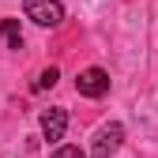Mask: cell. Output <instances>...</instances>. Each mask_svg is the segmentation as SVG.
I'll use <instances>...</instances> for the list:
<instances>
[{
    "mask_svg": "<svg viewBox=\"0 0 158 158\" xmlns=\"http://www.w3.org/2000/svg\"><path fill=\"white\" fill-rule=\"evenodd\" d=\"M0 38H4L8 49H23V30H19V19H4V23H0Z\"/></svg>",
    "mask_w": 158,
    "mask_h": 158,
    "instance_id": "obj_5",
    "label": "cell"
},
{
    "mask_svg": "<svg viewBox=\"0 0 158 158\" xmlns=\"http://www.w3.org/2000/svg\"><path fill=\"white\" fill-rule=\"evenodd\" d=\"M23 11H27V19H34L38 27H60V23H64L60 0H27Z\"/></svg>",
    "mask_w": 158,
    "mask_h": 158,
    "instance_id": "obj_1",
    "label": "cell"
},
{
    "mask_svg": "<svg viewBox=\"0 0 158 158\" xmlns=\"http://www.w3.org/2000/svg\"><path fill=\"white\" fill-rule=\"evenodd\" d=\"M75 90L83 94V98H102V94H109V75L102 68H87V72H79Z\"/></svg>",
    "mask_w": 158,
    "mask_h": 158,
    "instance_id": "obj_2",
    "label": "cell"
},
{
    "mask_svg": "<svg viewBox=\"0 0 158 158\" xmlns=\"http://www.w3.org/2000/svg\"><path fill=\"white\" fill-rule=\"evenodd\" d=\"M56 79H60V72H56V68H45L42 75H38V83H34V90H49V87H56Z\"/></svg>",
    "mask_w": 158,
    "mask_h": 158,
    "instance_id": "obj_6",
    "label": "cell"
},
{
    "mask_svg": "<svg viewBox=\"0 0 158 158\" xmlns=\"http://www.w3.org/2000/svg\"><path fill=\"white\" fill-rule=\"evenodd\" d=\"M121 139H124V128L121 124H106L98 132V139H94V154L90 158H113L117 147H121Z\"/></svg>",
    "mask_w": 158,
    "mask_h": 158,
    "instance_id": "obj_3",
    "label": "cell"
},
{
    "mask_svg": "<svg viewBox=\"0 0 158 158\" xmlns=\"http://www.w3.org/2000/svg\"><path fill=\"white\" fill-rule=\"evenodd\" d=\"M53 158H87V154L79 151V147H72V143H64V147H56V151H53Z\"/></svg>",
    "mask_w": 158,
    "mask_h": 158,
    "instance_id": "obj_7",
    "label": "cell"
},
{
    "mask_svg": "<svg viewBox=\"0 0 158 158\" xmlns=\"http://www.w3.org/2000/svg\"><path fill=\"white\" fill-rule=\"evenodd\" d=\"M64 128H68V113L60 106H53V109L42 113V135H45L49 143H60L64 139Z\"/></svg>",
    "mask_w": 158,
    "mask_h": 158,
    "instance_id": "obj_4",
    "label": "cell"
}]
</instances>
